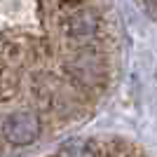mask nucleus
Instances as JSON below:
<instances>
[{
    "mask_svg": "<svg viewBox=\"0 0 157 157\" xmlns=\"http://www.w3.org/2000/svg\"><path fill=\"white\" fill-rule=\"evenodd\" d=\"M2 131H5L7 141H12L17 145H24V143L35 141V136L40 131V122L31 113H17V115H10L5 120Z\"/></svg>",
    "mask_w": 157,
    "mask_h": 157,
    "instance_id": "obj_1",
    "label": "nucleus"
}]
</instances>
